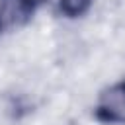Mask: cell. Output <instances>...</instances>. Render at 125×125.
<instances>
[{
  "mask_svg": "<svg viewBox=\"0 0 125 125\" xmlns=\"http://www.w3.org/2000/svg\"><path fill=\"white\" fill-rule=\"evenodd\" d=\"M98 117L107 123H125V82H119L102 94Z\"/></svg>",
  "mask_w": 125,
  "mask_h": 125,
  "instance_id": "1",
  "label": "cell"
},
{
  "mask_svg": "<svg viewBox=\"0 0 125 125\" xmlns=\"http://www.w3.org/2000/svg\"><path fill=\"white\" fill-rule=\"evenodd\" d=\"M31 14L29 0H2L0 2V27H16Z\"/></svg>",
  "mask_w": 125,
  "mask_h": 125,
  "instance_id": "2",
  "label": "cell"
},
{
  "mask_svg": "<svg viewBox=\"0 0 125 125\" xmlns=\"http://www.w3.org/2000/svg\"><path fill=\"white\" fill-rule=\"evenodd\" d=\"M90 2H92V0H61V10H62L66 16L74 18V16L84 14V12L88 10Z\"/></svg>",
  "mask_w": 125,
  "mask_h": 125,
  "instance_id": "3",
  "label": "cell"
}]
</instances>
